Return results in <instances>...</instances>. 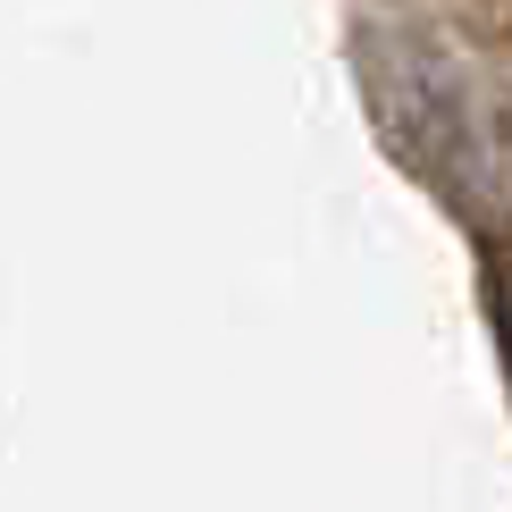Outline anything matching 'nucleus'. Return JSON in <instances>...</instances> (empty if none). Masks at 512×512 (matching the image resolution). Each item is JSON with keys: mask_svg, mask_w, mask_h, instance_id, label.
Masks as SVG:
<instances>
[{"mask_svg": "<svg viewBox=\"0 0 512 512\" xmlns=\"http://www.w3.org/2000/svg\"><path fill=\"white\" fill-rule=\"evenodd\" d=\"M496 328H504V353H512V252H496Z\"/></svg>", "mask_w": 512, "mask_h": 512, "instance_id": "nucleus-1", "label": "nucleus"}]
</instances>
